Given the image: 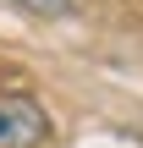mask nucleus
Here are the masks:
<instances>
[{
	"label": "nucleus",
	"instance_id": "obj_1",
	"mask_svg": "<svg viewBox=\"0 0 143 148\" xmlns=\"http://www.w3.org/2000/svg\"><path fill=\"white\" fill-rule=\"evenodd\" d=\"M50 137V115L33 93H0V148H39Z\"/></svg>",
	"mask_w": 143,
	"mask_h": 148
},
{
	"label": "nucleus",
	"instance_id": "obj_2",
	"mask_svg": "<svg viewBox=\"0 0 143 148\" xmlns=\"http://www.w3.org/2000/svg\"><path fill=\"white\" fill-rule=\"evenodd\" d=\"M17 11H33V16H72L77 0H11Z\"/></svg>",
	"mask_w": 143,
	"mask_h": 148
}]
</instances>
